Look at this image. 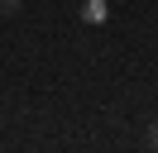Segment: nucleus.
Returning <instances> with one entry per match:
<instances>
[{
	"instance_id": "nucleus-2",
	"label": "nucleus",
	"mask_w": 158,
	"mask_h": 153,
	"mask_svg": "<svg viewBox=\"0 0 158 153\" xmlns=\"http://www.w3.org/2000/svg\"><path fill=\"white\" fill-rule=\"evenodd\" d=\"M19 5L24 0H0V14H19Z\"/></svg>"
},
{
	"instance_id": "nucleus-1",
	"label": "nucleus",
	"mask_w": 158,
	"mask_h": 153,
	"mask_svg": "<svg viewBox=\"0 0 158 153\" xmlns=\"http://www.w3.org/2000/svg\"><path fill=\"white\" fill-rule=\"evenodd\" d=\"M144 143H148V148L158 153V120H153V124H148V129H144Z\"/></svg>"
}]
</instances>
